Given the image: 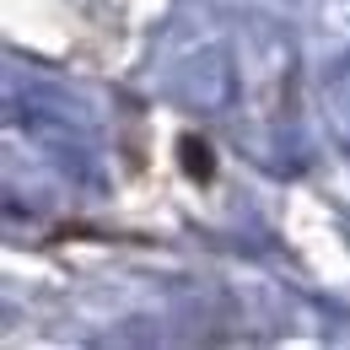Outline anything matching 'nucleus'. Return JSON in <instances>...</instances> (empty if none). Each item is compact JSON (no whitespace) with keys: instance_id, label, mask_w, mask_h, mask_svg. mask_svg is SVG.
I'll use <instances>...</instances> for the list:
<instances>
[{"instance_id":"obj_1","label":"nucleus","mask_w":350,"mask_h":350,"mask_svg":"<svg viewBox=\"0 0 350 350\" xmlns=\"http://www.w3.org/2000/svg\"><path fill=\"white\" fill-rule=\"evenodd\" d=\"M178 162H183V173L194 178V183H211V178H216V151H211L200 135H183V140H178Z\"/></svg>"}]
</instances>
